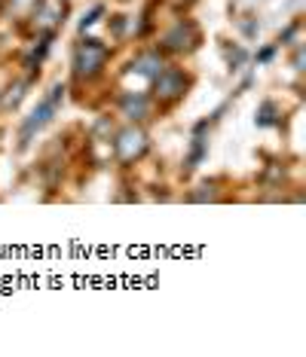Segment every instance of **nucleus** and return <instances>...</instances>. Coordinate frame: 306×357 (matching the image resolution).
I'll list each match as a JSON object with an SVG mask.
<instances>
[{"label":"nucleus","mask_w":306,"mask_h":357,"mask_svg":"<svg viewBox=\"0 0 306 357\" xmlns=\"http://www.w3.org/2000/svg\"><path fill=\"white\" fill-rule=\"evenodd\" d=\"M245 59H248V55H245L242 50H227V61H230L233 70H239V64H242Z\"/></svg>","instance_id":"nucleus-14"},{"label":"nucleus","mask_w":306,"mask_h":357,"mask_svg":"<svg viewBox=\"0 0 306 357\" xmlns=\"http://www.w3.org/2000/svg\"><path fill=\"white\" fill-rule=\"evenodd\" d=\"M276 116H279L276 104H272V101H263L261 110H257V126H276V123H279Z\"/></svg>","instance_id":"nucleus-10"},{"label":"nucleus","mask_w":306,"mask_h":357,"mask_svg":"<svg viewBox=\"0 0 306 357\" xmlns=\"http://www.w3.org/2000/svg\"><path fill=\"white\" fill-rule=\"evenodd\" d=\"M110 59V50L101 43V40H80L74 46V77L77 79H95L104 70V64Z\"/></svg>","instance_id":"nucleus-2"},{"label":"nucleus","mask_w":306,"mask_h":357,"mask_svg":"<svg viewBox=\"0 0 306 357\" xmlns=\"http://www.w3.org/2000/svg\"><path fill=\"white\" fill-rule=\"evenodd\" d=\"M272 55H276V46H267V50H261V52H257V61H270L272 59Z\"/></svg>","instance_id":"nucleus-15"},{"label":"nucleus","mask_w":306,"mask_h":357,"mask_svg":"<svg viewBox=\"0 0 306 357\" xmlns=\"http://www.w3.org/2000/svg\"><path fill=\"white\" fill-rule=\"evenodd\" d=\"M199 43H203V31L196 28V22L178 19L163 34V40H159V50H166L172 55H187L193 50H199Z\"/></svg>","instance_id":"nucleus-4"},{"label":"nucleus","mask_w":306,"mask_h":357,"mask_svg":"<svg viewBox=\"0 0 306 357\" xmlns=\"http://www.w3.org/2000/svg\"><path fill=\"white\" fill-rule=\"evenodd\" d=\"M153 83V101H159V104H178L184 95H187V86H190V79L184 77V70L178 68H163V74L159 77H153L150 79Z\"/></svg>","instance_id":"nucleus-5"},{"label":"nucleus","mask_w":306,"mask_h":357,"mask_svg":"<svg viewBox=\"0 0 306 357\" xmlns=\"http://www.w3.org/2000/svg\"><path fill=\"white\" fill-rule=\"evenodd\" d=\"M147 150H150V137L138 123L119 128L117 137H114V156H117L119 165H126V168L147 156Z\"/></svg>","instance_id":"nucleus-3"},{"label":"nucleus","mask_w":306,"mask_h":357,"mask_svg":"<svg viewBox=\"0 0 306 357\" xmlns=\"http://www.w3.org/2000/svg\"><path fill=\"white\" fill-rule=\"evenodd\" d=\"M64 10H68L64 3H43V0H40V6L34 10V25H37V31H46V34L55 31V25L64 22L61 19Z\"/></svg>","instance_id":"nucleus-8"},{"label":"nucleus","mask_w":306,"mask_h":357,"mask_svg":"<svg viewBox=\"0 0 306 357\" xmlns=\"http://www.w3.org/2000/svg\"><path fill=\"white\" fill-rule=\"evenodd\" d=\"M175 3H190V0H175Z\"/></svg>","instance_id":"nucleus-17"},{"label":"nucleus","mask_w":306,"mask_h":357,"mask_svg":"<svg viewBox=\"0 0 306 357\" xmlns=\"http://www.w3.org/2000/svg\"><path fill=\"white\" fill-rule=\"evenodd\" d=\"M163 68H166V59L159 55V50H147V52H141V55H135L132 64H129V70L132 74H141V77H159L163 74Z\"/></svg>","instance_id":"nucleus-7"},{"label":"nucleus","mask_w":306,"mask_h":357,"mask_svg":"<svg viewBox=\"0 0 306 357\" xmlns=\"http://www.w3.org/2000/svg\"><path fill=\"white\" fill-rule=\"evenodd\" d=\"M214 202L217 199V192H214V183H203V186H199V192H190V196H187V202Z\"/></svg>","instance_id":"nucleus-12"},{"label":"nucleus","mask_w":306,"mask_h":357,"mask_svg":"<svg viewBox=\"0 0 306 357\" xmlns=\"http://www.w3.org/2000/svg\"><path fill=\"white\" fill-rule=\"evenodd\" d=\"M294 68L303 70V46H297V50H294Z\"/></svg>","instance_id":"nucleus-16"},{"label":"nucleus","mask_w":306,"mask_h":357,"mask_svg":"<svg viewBox=\"0 0 306 357\" xmlns=\"http://www.w3.org/2000/svg\"><path fill=\"white\" fill-rule=\"evenodd\" d=\"M31 86V79H25V83H15L13 89H10V95L3 98V107H15L22 98H25V89Z\"/></svg>","instance_id":"nucleus-11"},{"label":"nucleus","mask_w":306,"mask_h":357,"mask_svg":"<svg viewBox=\"0 0 306 357\" xmlns=\"http://www.w3.org/2000/svg\"><path fill=\"white\" fill-rule=\"evenodd\" d=\"M119 113L132 123H144V119L153 116V98L141 92H123L119 95Z\"/></svg>","instance_id":"nucleus-6"},{"label":"nucleus","mask_w":306,"mask_h":357,"mask_svg":"<svg viewBox=\"0 0 306 357\" xmlns=\"http://www.w3.org/2000/svg\"><path fill=\"white\" fill-rule=\"evenodd\" d=\"M64 92H68V89H64L61 83H55V86L50 89V95H46V98L40 101L34 110H31V116H28L25 123H22V128H19V147H22V150H25L28 144L34 141V135L40 132V128H43V126L55 116V110H59L61 101H64Z\"/></svg>","instance_id":"nucleus-1"},{"label":"nucleus","mask_w":306,"mask_h":357,"mask_svg":"<svg viewBox=\"0 0 306 357\" xmlns=\"http://www.w3.org/2000/svg\"><path fill=\"white\" fill-rule=\"evenodd\" d=\"M104 13V6H92V13L89 15H83V22H80V31H86V28H92L95 22H99V15Z\"/></svg>","instance_id":"nucleus-13"},{"label":"nucleus","mask_w":306,"mask_h":357,"mask_svg":"<svg viewBox=\"0 0 306 357\" xmlns=\"http://www.w3.org/2000/svg\"><path fill=\"white\" fill-rule=\"evenodd\" d=\"M52 37H55V31H50V34H43V37H40V43H37L34 50L28 52V59H25V68L31 70V74H34V68H37L40 61H43V55L50 52V46H52Z\"/></svg>","instance_id":"nucleus-9"}]
</instances>
